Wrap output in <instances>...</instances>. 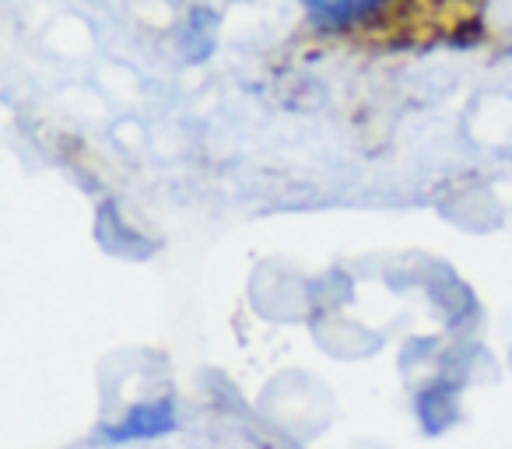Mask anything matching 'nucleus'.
I'll use <instances>...</instances> for the list:
<instances>
[{
	"instance_id": "f257e3e1",
	"label": "nucleus",
	"mask_w": 512,
	"mask_h": 449,
	"mask_svg": "<svg viewBox=\"0 0 512 449\" xmlns=\"http://www.w3.org/2000/svg\"><path fill=\"white\" fill-rule=\"evenodd\" d=\"M176 428V407H172L169 397L151 400V404H141L127 414L123 421L106 428V439L113 442H137V439H158V435L172 432Z\"/></svg>"
}]
</instances>
